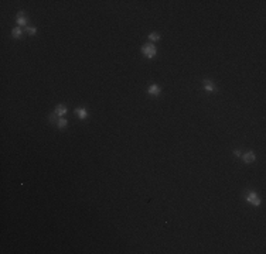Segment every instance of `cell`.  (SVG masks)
I'll return each instance as SVG.
<instances>
[{
    "instance_id": "3957f363",
    "label": "cell",
    "mask_w": 266,
    "mask_h": 254,
    "mask_svg": "<svg viewBox=\"0 0 266 254\" xmlns=\"http://www.w3.org/2000/svg\"><path fill=\"white\" fill-rule=\"evenodd\" d=\"M202 85H204V87H205V90H208V92H215V90H217L215 83L210 79H204L202 80Z\"/></svg>"
},
{
    "instance_id": "277c9868",
    "label": "cell",
    "mask_w": 266,
    "mask_h": 254,
    "mask_svg": "<svg viewBox=\"0 0 266 254\" xmlns=\"http://www.w3.org/2000/svg\"><path fill=\"white\" fill-rule=\"evenodd\" d=\"M161 92V89L159 85H156V83H153V85H150V87H149V95L152 96H159Z\"/></svg>"
},
{
    "instance_id": "6da1fadb",
    "label": "cell",
    "mask_w": 266,
    "mask_h": 254,
    "mask_svg": "<svg viewBox=\"0 0 266 254\" xmlns=\"http://www.w3.org/2000/svg\"><path fill=\"white\" fill-rule=\"evenodd\" d=\"M142 52H143V55L147 56V58H153L156 54H157V48H156V45H153V44H145L143 47H142Z\"/></svg>"
},
{
    "instance_id": "5b68a950",
    "label": "cell",
    "mask_w": 266,
    "mask_h": 254,
    "mask_svg": "<svg viewBox=\"0 0 266 254\" xmlns=\"http://www.w3.org/2000/svg\"><path fill=\"white\" fill-rule=\"evenodd\" d=\"M243 161H245L246 164L253 162V161H255V152H253V151H248V152H245V154H243Z\"/></svg>"
},
{
    "instance_id": "7c38bea8",
    "label": "cell",
    "mask_w": 266,
    "mask_h": 254,
    "mask_svg": "<svg viewBox=\"0 0 266 254\" xmlns=\"http://www.w3.org/2000/svg\"><path fill=\"white\" fill-rule=\"evenodd\" d=\"M26 31L28 32L30 35H34V34L37 32V28H35V27H30V25H27V27H26Z\"/></svg>"
},
{
    "instance_id": "5bb4252c",
    "label": "cell",
    "mask_w": 266,
    "mask_h": 254,
    "mask_svg": "<svg viewBox=\"0 0 266 254\" xmlns=\"http://www.w3.org/2000/svg\"><path fill=\"white\" fill-rule=\"evenodd\" d=\"M234 154H235V155H236V157H239V155H241V152H239V151H238V150H235V151H234Z\"/></svg>"
},
{
    "instance_id": "9c48e42d",
    "label": "cell",
    "mask_w": 266,
    "mask_h": 254,
    "mask_svg": "<svg viewBox=\"0 0 266 254\" xmlns=\"http://www.w3.org/2000/svg\"><path fill=\"white\" fill-rule=\"evenodd\" d=\"M11 35H13L14 38H20V37L23 35V30H21L20 27H16V28H13V31H11Z\"/></svg>"
},
{
    "instance_id": "4fadbf2b",
    "label": "cell",
    "mask_w": 266,
    "mask_h": 254,
    "mask_svg": "<svg viewBox=\"0 0 266 254\" xmlns=\"http://www.w3.org/2000/svg\"><path fill=\"white\" fill-rule=\"evenodd\" d=\"M50 120H51V121H55V120H57V114H51V116H50Z\"/></svg>"
},
{
    "instance_id": "7a4b0ae2",
    "label": "cell",
    "mask_w": 266,
    "mask_h": 254,
    "mask_svg": "<svg viewBox=\"0 0 266 254\" xmlns=\"http://www.w3.org/2000/svg\"><path fill=\"white\" fill-rule=\"evenodd\" d=\"M245 198H246V200H248L249 203H252L253 206H259V205H260V199H259L258 193H256V192H253V190H250V192H246Z\"/></svg>"
},
{
    "instance_id": "8fae6325",
    "label": "cell",
    "mask_w": 266,
    "mask_h": 254,
    "mask_svg": "<svg viewBox=\"0 0 266 254\" xmlns=\"http://www.w3.org/2000/svg\"><path fill=\"white\" fill-rule=\"evenodd\" d=\"M149 40L150 41H159L160 40V34H159V32H150V34H149Z\"/></svg>"
},
{
    "instance_id": "8992f818",
    "label": "cell",
    "mask_w": 266,
    "mask_h": 254,
    "mask_svg": "<svg viewBox=\"0 0 266 254\" xmlns=\"http://www.w3.org/2000/svg\"><path fill=\"white\" fill-rule=\"evenodd\" d=\"M55 114L57 116H61V117L65 116V114H67V107H65L64 104H58V106L55 107Z\"/></svg>"
},
{
    "instance_id": "ba28073f",
    "label": "cell",
    "mask_w": 266,
    "mask_h": 254,
    "mask_svg": "<svg viewBox=\"0 0 266 254\" xmlns=\"http://www.w3.org/2000/svg\"><path fill=\"white\" fill-rule=\"evenodd\" d=\"M26 23H27V18L24 17V13L20 11V13L17 14V24H18V25H26Z\"/></svg>"
},
{
    "instance_id": "30bf717a",
    "label": "cell",
    "mask_w": 266,
    "mask_h": 254,
    "mask_svg": "<svg viewBox=\"0 0 266 254\" xmlns=\"http://www.w3.org/2000/svg\"><path fill=\"white\" fill-rule=\"evenodd\" d=\"M67 124H68V121H67V119H64V117H60V119L57 120V126L60 127V128H65Z\"/></svg>"
},
{
    "instance_id": "52a82bcc",
    "label": "cell",
    "mask_w": 266,
    "mask_h": 254,
    "mask_svg": "<svg viewBox=\"0 0 266 254\" xmlns=\"http://www.w3.org/2000/svg\"><path fill=\"white\" fill-rule=\"evenodd\" d=\"M75 114H77L79 119H87V117H88V111L85 110V109H82V107L77 109V110H75Z\"/></svg>"
}]
</instances>
